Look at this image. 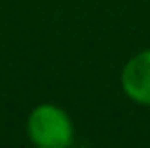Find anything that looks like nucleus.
<instances>
[{
	"instance_id": "2",
	"label": "nucleus",
	"mask_w": 150,
	"mask_h": 148,
	"mask_svg": "<svg viewBox=\"0 0 150 148\" xmlns=\"http://www.w3.org/2000/svg\"><path fill=\"white\" fill-rule=\"evenodd\" d=\"M120 85L128 100L142 107H150V48L139 50L124 63Z\"/></svg>"
},
{
	"instance_id": "1",
	"label": "nucleus",
	"mask_w": 150,
	"mask_h": 148,
	"mask_svg": "<svg viewBox=\"0 0 150 148\" xmlns=\"http://www.w3.org/2000/svg\"><path fill=\"white\" fill-rule=\"evenodd\" d=\"M26 135L39 148H68L74 142V122L63 107L41 103L26 118Z\"/></svg>"
}]
</instances>
